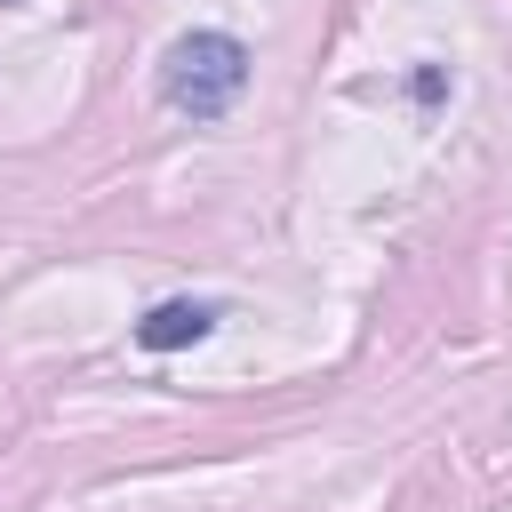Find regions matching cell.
<instances>
[{
	"instance_id": "1",
	"label": "cell",
	"mask_w": 512,
	"mask_h": 512,
	"mask_svg": "<svg viewBox=\"0 0 512 512\" xmlns=\"http://www.w3.org/2000/svg\"><path fill=\"white\" fill-rule=\"evenodd\" d=\"M240 88H248V48L232 32H184V40H168V56H160V104L168 112L216 120V112L240 104Z\"/></svg>"
},
{
	"instance_id": "2",
	"label": "cell",
	"mask_w": 512,
	"mask_h": 512,
	"mask_svg": "<svg viewBox=\"0 0 512 512\" xmlns=\"http://www.w3.org/2000/svg\"><path fill=\"white\" fill-rule=\"evenodd\" d=\"M216 320H224V312H216L208 296H168V304H152V312L136 320V344H144V352H184V344H200Z\"/></svg>"
}]
</instances>
